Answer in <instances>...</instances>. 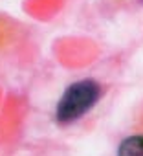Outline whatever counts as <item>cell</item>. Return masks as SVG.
I'll use <instances>...</instances> for the list:
<instances>
[{
  "instance_id": "obj_1",
  "label": "cell",
  "mask_w": 143,
  "mask_h": 156,
  "mask_svg": "<svg viewBox=\"0 0 143 156\" xmlns=\"http://www.w3.org/2000/svg\"><path fill=\"white\" fill-rule=\"evenodd\" d=\"M103 88L96 79H79L66 87L55 105L53 118L59 125H72L86 116L101 99Z\"/></svg>"
},
{
  "instance_id": "obj_3",
  "label": "cell",
  "mask_w": 143,
  "mask_h": 156,
  "mask_svg": "<svg viewBox=\"0 0 143 156\" xmlns=\"http://www.w3.org/2000/svg\"><path fill=\"white\" fill-rule=\"evenodd\" d=\"M139 2H141V4H143V0H139Z\"/></svg>"
},
{
  "instance_id": "obj_2",
  "label": "cell",
  "mask_w": 143,
  "mask_h": 156,
  "mask_svg": "<svg viewBox=\"0 0 143 156\" xmlns=\"http://www.w3.org/2000/svg\"><path fill=\"white\" fill-rule=\"evenodd\" d=\"M114 156H143V107L138 110L130 130L119 140Z\"/></svg>"
}]
</instances>
